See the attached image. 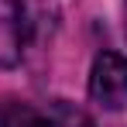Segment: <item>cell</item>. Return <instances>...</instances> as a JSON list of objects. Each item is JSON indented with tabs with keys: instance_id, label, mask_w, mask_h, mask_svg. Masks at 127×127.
Masks as SVG:
<instances>
[{
	"instance_id": "2",
	"label": "cell",
	"mask_w": 127,
	"mask_h": 127,
	"mask_svg": "<svg viewBox=\"0 0 127 127\" xmlns=\"http://www.w3.org/2000/svg\"><path fill=\"white\" fill-rule=\"evenodd\" d=\"M89 93L106 110H124L127 106V59L124 55H117V52L96 55L93 76H89Z\"/></svg>"
},
{
	"instance_id": "1",
	"label": "cell",
	"mask_w": 127,
	"mask_h": 127,
	"mask_svg": "<svg viewBox=\"0 0 127 127\" xmlns=\"http://www.w3.org/2000/svg\"><path fill=\"white\" fill-rule=\"evenodd\" d=\"M0 127H93L83 110L69 103L31 106V103H7L0 106Z\"/></svg>"
},
{
	"instance_id": "3",
	"label": "cell",
	"mask_w": 127,
	"mask_h": 127,
	"mask_svg": "<svg viewBox=\"0 0 127 127\" xmlns=\"http://www.w3.org/2000/svg\"><path fill=\"white\" fill-rule=\"evenodd\" d=\"M24 41H28V21H24L21 0H0V69L21 62Z\"/></svg>"
}]
</instances>
